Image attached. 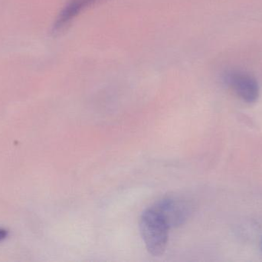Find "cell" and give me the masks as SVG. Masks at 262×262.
I'll return each instance as SVG.
<instances>
[{
  "label": "cell",
  "instance_id": "obj_6",
  "mask_svg": "<svg viewBox=\"0 0 262 262\" xmlns=\"http://www.w3.org/2000/svg\"><path fill=\"white\" fill-rule=\"evenodd\" d=\"M259 247H260V250H261V252H262V238H261V241H260V243H259Z\"/></svg>",
  "mask_w": 262,
  "mask_h": 262
},
{
  "label": "cell",
  "instance_id": "obj_3",
  "mask_svg": "<svg viewBox=\"0 0 262 262\" xmlns=\"http://www.w3.org/2000/svg\"><path fill=\"white\" fill-rule=\"evenodd\" d=\"M150 208L161 217L169 229L184 224L192 212L189 201L177 197L162 198Z\"/></svg>",
  "mask_w": 262,
  "mask_h": 262
},
{
  "label": "cell",
  "instance_id": "obj_5",
  "mask_svg": "<svg viewBox=\"0 0 262 262\" xmlns=\"http://www.w3.org/2000/svg\"><path fill=\"white\" fill-rule=\"evenodd\" d=\"M8 235V232L6 229H2L0 228V241H3L5 238H6Z\"/></svg>",
  "mask_w": 262,
  "mask_h": 262
},
{
  "label": "cell",
  "instance_id": "obj_1",
  "mask_svg": "<svg viewBox=\"0 0 262 262\" xmlns=\"http://www.w3.org/2000/svg\"><path fill=\"white\" fill-rule=\"evenodd\" d=\"M140 232L145 246L154 256L164 253L168 243L169 228L151 208L145 210L140 218Z\"/></svg>",
  "mask_w": 262,
  "mask_h": 262
},
{
  "label": "cell",
  "instance_id": "obj_2",
  "mask_svg": "<svg viewBox=\"0 0 262 262\" xmlns=\"http://www.w3.org/2000/svg\"><path fill=\"white\" fill-rule=\"evenodd\" d=\"M223 81L245 103L253 104L259 98L260 87L256 78L242 69H229L223 75Z\"/></svg>",
  "mask_w": 262,
  "mask_h": 262
},
{
  "label": "cell",
  "instance_id": "obj_4",
  "mask_svg": "<svg viewBox=\"0 0 262 262\" xmlns=\"http://www.w3.org/2000/svg\"><path fill=\"white\" fill-rule=\"evenodd\" d=\"M99 1L101 0H69L57 17L52 28V32L59 33L66 29L75 17L78 16L84 9Z\"/></svg>",
  "mask_w": 262,
  "mask_h": 262
}]
</instances>
